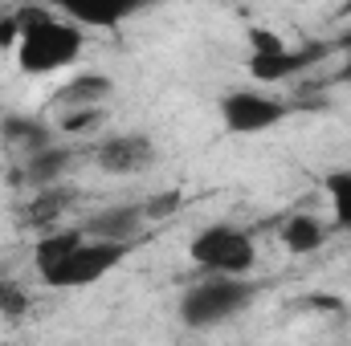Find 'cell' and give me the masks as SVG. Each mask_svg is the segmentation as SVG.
Returning a JSON list of instances; mask_svg holds the SVG:
<instances>
[{"label":"cell","mask_w":351,"mask_h":346,"mask_svg":"<svg viewBox=\"0 0 351 346\" xmlns=\"http://www.w3.org/2000/svg\"><path fill=\"white\" fill-rule=\"evenodd\" d=\"M21 12V41H16V70L29 78H53L62 70H70L82 49H86V33L82 25H74L62 12L49 8H16Z\"/></svg>","instance_id":"obj_1"},{"label":"cell","mask_w":351,"mask_h":346,"mask_svg":"<svg viewBox=\"0 0 351 346\" xmlns=\"http://www.w3.org/2000/svg\"><path fill=\"white\" fill-rule=\"evenodd\" d=\"M258 297V285L250 277H200L180 293V322L192 330H213L229 318H237Z\"/></svg>","instance_id":"obj_2"},{"label":"cell","mask_w":351,"mask_h":346,"mask_svg":"<svg viewBox=\"0 0 351 346\" xmlns=\"http://www.w3.org/2000/svg\"><path fill=\"white\" fill-rule=\"evenodd\" d=\"M188 257L204 277H250L258 269V241L237 224H208L188 241Z\"/></svg>","instance_id":"obj_3"},{"label":"cell","mask_w":351,"mask_h":346,"mask_svg":"<svg viewBox=\"0 0 351 346\" xmlns=\"http://www.w3.org/2000/svg\"><path fill=\"white\" fill-rule=\"evenodd\" d=\"M290 110L294 106L286 98H278L274 90H258V86L229 90L221 98V122H225L229 135H265L278 122H286Z\"/></svg>","instance_id":"obj_4"},{"label":"cell","mask_w":351,"mask_h":346,"mask_svg":"<svg viewBox=\"0 0 351 346\" xmlns=\"http://www.w3.org/2000/svg\"><path fill=\"white\" fill-rule=\"evenodd\" d=\"M131 249L135 245H110V241H90L86 237L82 249H74L58 269H49L41 281L49 289H90V285H98L106 273H114L123 261L131 257Z\"/></svg>","instance_id":"obj_5"},{"label":"cell","mask_w":351,"mask_h":346,"mask_svg":"<svg viewBox=\"0 0 351 346\" xmlns=\"http://www.w3.org/2000/svg\"><path fill=\"white\" fill-rule=\"evenodd\" d=\"M94 163L106 175H139L156 163V139L143 131H123V135H106L94 147Z\"/></svg>","instance_id":"obj_6"},{"label":"cell","mask_w":351,"mask_h":346,"mask_svg":"<svg viewBox=\"0 0 351 346\" xmlns=\"http://www.w3.org/2000/svg\"><path fill=\"white\" fill-rule=\"evenodd\" d=\"M143 208L139 204H110L102 212H94L82 220V232L90 241H110V245H135V237L143 232Z\"/></svg>","instance_id":"obj_7"},{"label":"cell","mask_w":351,"mask_h":346,"mask_svg":"<svg viewBox=\"0 0 351 346\" xmlns=\"http://www.w3.org/2000/svg\"><path fill=\"white\" fill-rule=\"evenodd\" d=\"M323 57V49L319 45H311V49H286V53H278V57H250L245 66H250V78L258 82V86H282V82H290L294 74H302V70H311V62H319Z\"/></svg>","instance_id":"obj_8"},{"label":"cell","mask_w":351,"mask_h":346,"mask_svg":"<svg viewBox=\"0 0 351 346\" xmlns=\"http://www.w3.org/2000/svg\"><path fill=\"white\" fill-rule=\"evenodd\" d=\"M114 94V82L106 78V74H78V78H70L66 86L53 94V102L62 106V110H102L106 106V98Z\"/></svg>","instance_id":"obj_9"},{"label":"cell","mask_w":351,"mask_h":346,"mask_svg":"<svg viewBox=\"0 0 351 346\" xmlns=\"http://www.w3.org/2000/svg\"><path fill=\"white\" fill-rule=\"evenodd\" d=\"M0 143H4L8 151H21L25 159H33L37 151L53 147V135H49V127H45L41 118L12 114V118H4V122H0Z\"/></svg>","instance_id":"obj_10"},{"label":"cell","mask_w":351,"mask_h":346,"mask_svg":"<svg viewBox=\"0 0 351 346\" xmlns=\"http://www.w3.org/2000/svg\"><path fill=\"white\" fill-rule=\"evenodd\" d=\"M70 204H74V191H70V187H62V183H53V187L33 191L21 216H25V224H29V228L49 232V228H58V220L70 212Z\"/></svg>","instance_id":"obj_11"},{"label":"cell","mask_w":351,"mask_h":346,"mask_svg":"<svg viewBox=\"0 0 351 346\" xmlns=\"http://www.w3.org/2000/svg\"><path fill=\"white\" fill-rule=\"evenodd\" d=\"M278 232H282L286 253H294V257H311V253H319V249L327 245V237H331V228H327L319 216H311V212H294Z\"/></svg>","instance_id":"obj_12"},{"label":"cell","mask_w":351,"mask_h":346,"mask_svg":"<svg viewBox=\"0 0 351 346\" xmlns=\"http://www.w3.org/2000/svg\"><path fill=\"white\" fill-rule=\"evenodd\" d=\"M82 245H86L82 224H78V228H49V232H41L37 245H33V269L45 277L49 269H58L62 261L70 257L74 249H82Z\"/></svg>","instance_id":"obj_13"},{"label":"cell","mask_w":351,"mask_h":346,"mask_svg":"<svg viewBox=\"0 0 351 346\" xmlns=\"http://www.w3.org/2000/svg\"><path fill=\"white\" fill-rule=\"evenodd\" d=\"M70 159H74V151H66V147H45V151H37L33 159H25V179L41 191V187H53L66 168H70Z\"/></svg>","instance_id":"obj_14"},{"label":"cell","mask_w":351,"mask_h":346,"mask_svg":"<svg viewBox=\"0 0 351 346\" xmlns=\"http://www.w3.org/2000/svg\"><path fill=\"white\" fill-rule=\"evenodd\" d=\"M323 191H327V200H331L335 224L351 232V168H339V172L323 175Z\"/></svg>","instance_id":"obj_15"},{"label":"cell","mask_w":351,"mask_h":346,"mask_svg":"<svg viewBox=\"0 0 351 346\" xmlns=\"http://www.w3.org/2000/svg\"><path fill=\"white\" fill-rule=\"evenodd\" d=\"M139 208H143V220L147 224H160V220H172L176 212L184 208V196L180 191H156V196L139 200Z\"/></svg>","instance_id":"obj_16"},{"label":"cell","mask_w":351,"mask_h":346,"mask_svg":"<svg viewBox=\"0 0 351 346\" xmlns=\"http://www.w3.org/2000/svg\"><path fill=\"white\" fill-rule=\"evenodd\" d=\"M245 41H250V57H278V53L290 49L286 37L274 33V29H265V25H254V29L245 33Z\"/></svg>","instance_id":"obj_17"},{"label":"cell","mask_w":351,"mask_h":346,"mask_svg":"<svg viewBox=\"0 0 351 346\" xmlns=\"http://www.w3.org/2000/svg\"><path fill=\"white\" fill-rule=\"evenodd\" d=\"M102 118H106V110H62L58 127L66 135H90L94 127H102Z\"/></svg>","instance_id":"obj_18"},{"label":"cell","mask_w":351,"mask_h":346,"mask_svg":"<svg viewBox=\"0 0 351 346\" xmlns=\"http://www.w3.org/2000/svg\"><path fill=\"white\" fill-rule=\"evenodd\" d=\"M29 310V293L16 281H0V318H21Z\"/></svg>","instance_id":"obj_19"},{"label":"cell","mask_w":351,"mask_h":346,"mask_svg":"<svg viewBox=\"0 0 351 346\" xmlns=\"http://www.w3.org/2000/svg\"><path fill=\"white\" fill-rule=\"evenodd\" d=\"M16 41H21V12L12 8L0 16V49H16Z\"/></svg>","instance_id":"obj_20"},{"label":"cell","mask_w":351,"mask_h":346,"mask_svg":"<svg viewBox=\"0 0 351 346\" xmlns=\"http://www.w3.org/2000/svg\"><path fill=\"white\" fill-rule=\"evenodd\" d=\"M339 49H343V78L351 82V33L339 37Z\"/></svg>","instance_id":"obj_21"},{"label":"cell","mask_w":351,"mask_h":346,"mask_svg":"<svg viewBox=\"0 0 351 346\" xmlns=\"http://www.w3.org/2000/svg\"><path fill=\"white\" fill-rule=\"evenodd\" d=\"M0 346H4V343H0Z\"/></svg>","instance_id":"obj_22"}]
</instances>
